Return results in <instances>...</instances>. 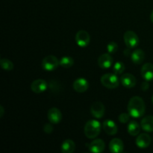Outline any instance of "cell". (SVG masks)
<instances>
[{"instance_id":"6da1fadb","label":"cell","mask_w":153,"mask_h":153,"mask_svg":"<svg viewBox=\"0 0 153 153\" xmlns=\"http://www.w3.org/2000/svg\"><path fill=\"white\" fill-rule=\"evenodd\" d=\"M128 111L129 114L134 118L141 117L145 113V102L140 97H133L130 99L128 103Z\"/></svg>"},{"instance_id":"7a4b0ae2","label":"cell","mask_w":153,"mask_h":153,"mask_svg":"<svg viewBox=\"0 0 153 153\" xmlns=\"http://www.w3.org/2000/svg\"><path fill=\"white\" fill-rule=\"evenodd\" d=\"M84 132L88 138H96L101 132V124L96 120H91L85 124Z\"/></svg>"},{"instance_id":"3957f363","label":"cell","mask_w":153,"mask_h":153,"mask_svg":"<svg viewBox=\"0 0 153 153\" xmlns=\"http://www.w3.org/2000/svg\"><path fill=\"white\" fill-rule=\"evenodd\" d=\"M100 81L103 86L109 89L117 88L120 84L119 78L115 73H106L102 76Z\"/></svg>"},{"instance_id":"277c9868","label":"cell","mask_w":153,"mask_h":153,"mask_svg":"<svg viewBox=\"0 0 153 153\" xmlns=\"http://www.w3.org/2000/svg\"><path fill=\"white\" fill-rule=\"evenodd\" d=\"M60 65L59 60L54 55H48L45 57L41 63V66L46 71H53Z\"/></svg>"},{"instance_id":"5b68a950","label":"cell","mask_w":153,"mask_h":153,"mask_svg":"<svg viewBox=\"0 0 153 153\" xmlns=\"http://www.w3.org/2000/svg\"><path fill=\"white\" fill-rule=\"evenodd\" d=\"M123 39L126 45L129 49L135 48L139 43L138 36L136 34L135 32L132 31H126L123 35Z\"/></svg>"},{"instance_id":"8992f818","label":"cell","mask_w":153,"mask_h":153,"mask_svg":"<svg viewBox=\"0 0 153 153\" xmlns=\"http://www.w3.org/2000/svg\"><path fill=\"white\" fill-rule=\"evenodd\" d=\"M76 42L80 47H86L91 41V37L88 32L85 30H80L76 34Z\"/></svg>"},{"instance_id":"52a82bcc","label":"cell","mask_w":153,"mask_h":153,"mask_svg":"<svg viewBox=\"0 0 153 153\" xmlns=\"http://www.w3.org/2000/svg\"><path fill=\"white\" fill-rule=\"evenodd\" d=\"M105 106L101 102H94L91 106V114L97 119H100L105 114Z\"/></svg>"},{"instance_id":"ba28073f","label":"cell","mask_w":153,"mask_h":153,"mask_svg":"<svg viewBox=\"0 0 153 153\" xmlns=\"http://www.w3.org/2000/svg\"><path fill=\"white\" fill-rule=\"evenodd\" d=\"M48 84L44 79H37L33 81L31 85V89L35 94H41L47 89Z\"/></svg>"},{"instance_id":"9c48e42d","label":"cell","mask_w":153,"mask_h":153,"mask_svg":"<svg viewBox=\"0 0 153 153\" xmlns=\"http://www.w3.org/2000/svg\"><path fill=\"white\" fill-rule=\"evenodd\" d=\"M48 120L52 124H58L61 122L62 119V114L61 111L57 108H52L47 113Z\"/></svg>"},{"instance_id":"30bf717a","label":"cell","mask_w":153,"mask_h":153,"mask_svg":"<svg viewBox=\"0 0 153 153\" xmlns=\"http://www.w3.org/2000/svg\"><path fill=\"white\" fill-rule=\"evenodd\" d=\"M113 64V58L110 53H105L100 55L98 58V65L102 69H108Z\"/></svg>"},{"instance_id":"8fae6325","label":"cell","mask_w":153,"mask_h":153,"mask_svg":"<svg viewBox=\"0 0 153 153\" xmlns=\"http://www.w3.org/2000/svg\"><path fill=\"white\" fill-rule=\"evenodd\" d=\"M102 128L108 135H114L117 133L118 128L117 124L111 120H106L102 124Z\"/></svg>"},{"instance_id":"7c38bea8","label":"cell","mask_w":153,"mask_h":153,"mask_svg":"<svg viewBox=\"0 0 153 153\" xmlns=\"http://www.w3.org/2000/svg\"><path fill=\"white\" fill-rule=\"evenodd\" d=\"M136 79L132 74L126 73L121 76L120 82L125 88H132L136 85Z\"/></svg>"},{"instance_id":"4fadbf2b","label":"cell","mask_w":153,"mask_h":153,"mask_svg":"<svg viewBox=\"0 0 153 153\" xmlns=\"http://www.w3.org/2000/svg\"><path fill=\"white\" fill-rule=\"evenodd\" d=\"M89 88L88 82L84 78H79L73 82V89L78 93H84Z\"/></svg>"},{"instance_id":"5bb4252c","label":"cell","mask_w":153,"mask_h":153,"mask_svg":"<svg viewBox=\"0 0 153 153\" xmlns=\"http://www.w3.org/2000/svg\"><path fill=\"white\" fill-rule=\"evenodd\" d=\"M109 149L113 153H121L124 149L123 142L121 139L114 138L109 143Z\"/></svg>"},{"instance_id":"9a60e30c","label":"cell","mask_w":153,"mask_h":153,"mask_svg":"<svg viewBox=\"0 0 153 153\" xmlns=\"http://www.w3.org/2000/svg\"><path fill=\"white\" fill-rule=\"evenodd\" d=\"M105 144V142L101 139H96L93 140L89 145V151L94 153H100L104 151Z\"/></svg>"},{"instance_id":"2e32d148","label":"cell","mask_w":153,"mask_h":153,"mask_svg":"<svg viewBox=\"0 0 153 153\" xmlns=\"http://www.w3.org/2000/svg\"><path fill=\"white\" fill-rule=\"evenodd\" d=\"M151 137L148 134H140L136 138V145L140 149H146L150 145Z\"/></svg>"},{"instance_id":"e0dca14e","label":"cell","mask_w":153,"mask_h":153,"mask_svg":"<svg viewBox=\"0 0 153 153\" xmlns=\"http://www.w3.org/2000/svg\"><path fill=\"white\" fill-rule=\"evenodd\" d=\"M141 76L146 81L150 82L153 80V64L146 63L141 68Z\"/></svg>"},{"instance_id":"ac0fdd59","label":"cell","mask_w":153,"mask_h":153,"mask_svg":"<svg viewBox=\"0 0 153 153\" xmlns=\"http://www.w3.org/2000/svg\"><path fill=\"white\" fill-rule=\"evenodd\" d=\"M131 59L135 64H140L145 59V53L142 49H137L131 53Z\"/></svg>"},{"instance_id":"d6986e66","label":"cell","mask_w":153,"mask_h":153,"mask_svg":"<svg viewBox=\"0 0 153 153\" xmlns=\"http://www.w3.org/2000/svg\"><path fill=\"white\" fill-rule=\"evenodd\" d=\"M140 126L142 129L147 132L153 131V116L145 117L140 122Z\"/></svg>"},{"instance_id":"ffe728a7","label":"cell","mask_w":153,"mask_h":153,"mask_svg":"<svg viewBox=\"0 0 153 153\" xmlns=\"http://www.w3.org/2000/svg\"><path fill=\"white\" fill-rule=\"evenodd\" d=\"M76 149V144L72 140H66L61 144V152L63 153H73Z\"/></svg>"},{"instance_id":"44dd1931","label":"cell","mask_w":153,"mask_h":153,"mask_svg":"<svg viewBox=\"0 0 153 153\" xmlns=\"http://www.w3.org/2000/svg\"><path fill=\"white\" fill-rule=\"evenodd\" d=\"M140 126L136 121H131L128 125V132L130 135L136 136L140 133Z\"/></svg>"},{"instance_id":"7402d4cb","label":"cell","mask_w":153,"mask_h":153,"mask_svg":"<svg viewBox=\"0 0 153 153\" xmlns=\"http://www.w3.org/2000/svg\"><path fill=\"white\" fill-rule=\"evenodd\" d=\"M59 63L64 68H70L74 64V60L70 56H64L59 60Z\"/></svg>"},{"instance_id":"603a6c76","label":"cell","mask_w":153,"mask_h":153,"mask_svg":"<svg viewBox=\"0 0 153 153\" xmlns=\"http://www.w3.org/2000/svg\"><path fill=\"white\" fill-rule=\"evenodd\" d=\"M0 64H1V68L6 71H11L13 69V64L12 61L7 58H1L0 61Z\"/></svg>"},{"instance_id":"cb8c5ba5","label":"cell","mask_w":153,"mask_h":153,"mask_svg":"<svg viewBox=\"0 0 153 153\" xmlns=\"http://www.w3.org/2000/svg\"><path fill=\"white\" fill-rule=\"evenodd\" d=\"M125 64L121 61H117L113 66V72L116 75H121L125 70Z\"/></svg>"},{"instance_id":"d4e9b609","label":"cell","mask_w":153,"mask_h":153,"mask_svg":"<svg viewBox=\"0 0 153 153\" xmlns=\"http://www.w3.org/2000/svg\"><path fill=\"white\" fill-rule=\"evenodd\" d=\"M118 49V45L115 42H110L107 45V50L108 53L113 54L117 51Z\"/></svg>"},{"instance_id":"484cf974","label":"cell","mask_w":153,"mask_h":153,"mask_svg":"<svg viewBox=\"0 0 153 153\" xmlns=\"http://www.w3.org/2000/svg\"><path fill=\"white\" fill-rule=\"evenodd\" d=\"M130 116H131V115L129 114V113L121 114L119 116V121L120 123H127L129 121Z\"/></svg>"},{"instance_id":"4316f807","label":"cell","mask_w":153,"mask_h":153,"mask_svg":"<svg viewBox=\"0 0 153 153\" xmlns=\"http://www.w3.org/2000/svg\"><path fill=\"white\" fill-rule=\"evenodd\" d=\"M54 128L53 126H52V123H46L43 126V131H45L47 134H50L53 131Z\"/></svg>"},{"instance_id":"83f0119b","label":"cell","mask_w":153,"mask_h":153,"mask_svg":"<svg viewBox=\"0 0 153 153\" xmlns=\"http://www.w3.org/2000/svg\"><path fill=\"white\" fill-rule=\"evenodd\" d=\"M149 82H148V81L145 80V82H143L141 85L142 91H146V90L149 89Z\"/></svg>"},{"instance_id":"f1b7e54d","label":"cell","mask_w":153,"mask_h":153,"mask_svg":"<svg viewBox=\"0 0 153 153\" xmlns=\"http://www.w3.org/2000/svg\"><path fill=\"white\" fill-rule=\"evenodd\" d=\"M4 113V108H3L2 105L0 106V118H1L3 117V114Z\"/></svg>"},{"instance_id":"f546056e","label":"cell","mask_w":153,"mask_h":153,"mask_svg":"<svg viewBox=\"0 0 153 153\" xmlns=\"http://www.w3.org/2000/svg\"><path fill=\"white\" fill-rule=\"evenodd\" d=\"M124 54H125L126 55H128V54H129V48H128V49H126V50H124Z\"/></svg>"},{"instance_id":"4dcf8cb0","label":"cell","mask_w":153,"mask_h":153,"mask_svg":"<svg viewBox=\"0 0 153 153\" xmlns=\"http://www.w3.org/2000/svg\"><path fill=\"white\" fill-rule=\"evenodd\" d=\"M150 19H151V21H152V22L153 23V10H152V13H151V15H150Z\"/></svg>"},{"instance_id":"1f68e13d","label":"cell","mask_w":153,"mask_h":153,"mask_svg":"<svg viewBox=\"0 0 153 153\" xmlns=\"http://www.w3.org/2000/svg\"><path fill=\"white\" fill-rule=\"evenodd\" d=\"M152 103H153V96H152Z\"/></svg>"}]
</instances>
